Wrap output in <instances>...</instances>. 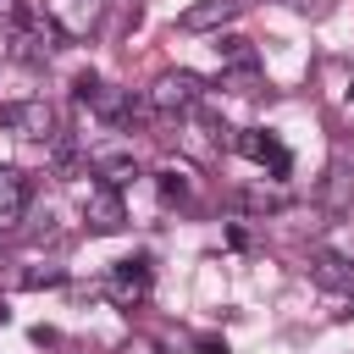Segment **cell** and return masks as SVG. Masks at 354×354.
Here are the masks:
<instances>
[{
  "instance_id": "11",
  "label": "cell",
  "mask_w": 354,
  "mask_h": 354,
  "mask_svg": "<svg viewBox=\"0 0 354 354\" xmlns=\"http://www.w3.org/2000/svg\"><path fill=\"white\" fill-rule=\"evenodd\" d=\"M155 183H160V194L177 199V205H188V194H194V171H188V166H160Z\"/></svg>"
},
{
  "instance_id": "24",
  "label": "cell",
  "mask_w": 354,
  "mask_h": 354,
  "mask_svg": "<svg viewBox=\"0 0 354 354\" xmlns=\"http://www.w3.org/2000/svg\"><path fill=\"white\" fill-rule=\"evenodd\" d=\"M348 100H354V88H348Z\"/></svg>"
},
{
  "instance_id": "17",
  "label": "cell",
  "mask_w": 354,
  "mask_h": 354,
  "mask_svg": "<svg viewBox=\"0 0 354 354\" xmlns=\"http://www.w3.org/2000/svg\"><path fill=\"white\" fill-rule=\"evenodd\" d=\"M94 94H100V72H77L72 77V100H88L94 105Z\"/></svg>"
},
{
  "instance_id": "9",
  "label": "cell",
  "mask_w": 354,
  "mask_h": 354,
  "mask_svg": "<svg viewBox=\"0 0 354 354\" xmlns=\"http://www.w3.org/2000/svg\"><path fill=\"white\" fill-rule=\"evenodd\" d=\"M315 199H321L326 210H348V205H354V171H348V166H332Z\"/></svg>"
},
{
  "instance_id": "19",
  "label": "cell",
  "mask_w": 354,
  "mask_h": 354,
  "mask_svg": "<svg viewBox=\"0 0 354 354\" xmlns=\"http://www.w3.org/2000/svg\"><path fill=\"white\" fill-rule=\"evenodd\" d=\"M122 354H160V343H155V337H144V332H133V337L122 343Z\"/></svg>"
},
{
  "instance_id": "14",
  "label": "cell",
  "mask_w": 354,
  "mask_h": 354,
  "mask_svg": "<svg viewBox=\"0 0 354 354\" xmlns=\"http://www.w3.org/2000/svg\"><path fill=\"white\" fill-rule=\"evenodd\" d=\"M221 88H232V94H260L266 77H260V66H232V72H221Z\"/></svg>"
},
{
  "instance_id": "4",
  "label": "cell",
  "mask_w": 354,
  "mask_h": 354,
  "mask_svg": "<svg viewBox=\"0 0 354 354\" xmlns=\"http://www.w3.org/2000/svg\"><path fill=\"white\" fill-rule=\"evenodd\" d=\"M238 155H249V160H260V166H271L277 177H288V149L277 144V133H266V127H243L238 133Z\"/></svg>"
},
{
  "instance_id": "1",
  "label": "cell",
  "mask_w": 354,
  "mask_h": 354,
  "mask_svg": "<svg viewBox=\"0 0 354 354\" xmlns=\"http://www.w3.org/2000/svg\"><path fill=\"white\" fill-rule=\"evenodd\" d=\"M144 100H149V111H160V116H194V111L205 105V83H199L194 72H160Z\"/></svg>"
},
{
  "instance_id": "6",
  "label": "cell",
  "mask_w": 354,
  "mask_h": 354,
  "mask_svg": "<svg viewBox=\"0 0 354 354\" xmlns=\"http://www.w3.org/2000/svg\"><path fill=\"white\" fill-rule=\"evenodd\" d=\"M238 11H243V0H194V6L177 17V28H183V33H210V28H227Z\"/></svg>"
},
{
  "instance_id": "20",
  "label": "cell",
  "mask_w": 354,
  "mask_h": 354,
  "mask_svg": "<svg viewBox=\"0 0 354 354\" xmlns=\"http://www.w3.org/2000/svg\"><path fill=\"white\" fill-rule=\"evenodd\" d=\"M17 17H22V0H0V28H17Z\"/></svg>"
},
{
  "instance_id": "12",
  "label": "cell",
  "mask_w": 354,
  "mask_h": 354,
  "mask_svg": "<svg viewBox=\"0 0 354 354\" xmlns=\"http://www.w3.org/2000/svg\"><path fill=\"white\" fill-rule=\"evenodd\" d=\"M216 55L227 61V72H232V66H260V55H254V44H249V39H238V33H227V39H216Z\"/></svg>"
},
{
  "instance_id": "8",
  "label": "cell",
  "mask_w": 354,
  "mask_h": 354,
  "mask_svg": "<svg viewBox=\"0 0 354 354\" xmlns=\"http://www.w3.org/2000/svg\"><path fill=\"white\" fill-rule=\"evenodd\" d=\"M94 177H100V188H116V194H122V188L138 177V160H133V155H116V149H111V155H94Z\"/></svg>"
},
{
  "instance_id": "22",
  "label": "cell",
  "mask_w": 354,
  "mask_h": 354,
  "mask_svg": "<svg viewBox=\"0 0 354 354\" xmlns=\"http://www.w3.org/2000/svg\"><path fill=\"white\" fill-rule=\"evenodd\" d=\"M33 343H39V348H55L61 332H55V326H33Z\"/></svg>"
},
{
  "instance_id": "2",
  "label": "cell",
  "mask_w": 354,
  "mask_h": 354,
  "mask_svg": "<svg viewBox=\"0 0 354 354\" xmlns=\"http://www.w3.org/2000/svg\"><path fill=\"white\" fill-rule=\"evenodd\" d=\"M83 216H88V227L94 232H122L127 227V205H122V194L116 188H83Z\"/></svg>"
},
{
  "instance_id": "16",
  "label": "cell",
  "mask_w": 354,
  "mask_h": 354,
  "mask_svg": "<svg viewBox=\"0 0 354 354\" xmlns=\"http://www.w3.org/2000/svg\"><path fill=\"white\" fill-rule=\"evenodd\" d=\"M22 238V210H0V249H11Z\"/></svg>"
},
{
  "instance_id": "21",
  "label": "cell",
  "mask_w": 354,
  "mask_h": 354,
  "mask_svg": "<svg viewBox=\"0 0 354 354\" xmlns=\"http://www.w3.org/2000/svg\"><path fill=\"white\" fill-rule=\"evenodd\" d=\"M227 243H232V249H249V227L232 221V227H227Z\"/></svg>"
},
{
  "instance_id": "23",
  "label": "cell",
  "mask_w": 354,
  "mask_h": 354,
  "mask_svg": "<svg viewBox=\"0 0 354 354\" xmlns=\"http://www.w3.org/2000/svg\"><path fill=\"white\" fill-rule=\"evenodd\" d=\"M348 310H354V293H348ZM348 310H343V315H348Z\"/></svg>"
},
{
  "instance_id": "13",
  "label": "cell",
  "mask_w": 354,
  "mask_h": 354,
  "mask_svg": "<svg viewBox=\"0 0 354 354\" xmlns=\"http://www.w3.org/2000/svg\"><path fill=\"white\" fill-rule=\"evenodd\" d=\"M232 205H243V210H282L288 194H282V188H238Z\"/></svg>"
},
{
  "instance_id": "3",
  "label": "cell",
  "mask_w": 354,
  "mask_h": 354,
  "mask_svg": "<svg viewBox=\"0 0 354 354\" xmlns=\"http://www.w3.org/2000/svg\"><path fill=\"white\" fill-rule=\"evenodd\" d=\"M0 127L22 133V138H50L55 127V111L44 100H17V105H0Z\"/></svg>"
},
{
  "instance_id": "5",
  "label": "cell",
  "mask_w": 354,
  "mask_h": 354,
  "mask_svg": "<svg viewBox=\"0 0 354 354\" xmlns=\"http://www.w3.org/2000/svg\"><path fill=\"white\" fill-rule=\"evenodd\" d=\"M105 293H111V304L133 310V304L149 293V260H122V266H116V277L105 282Z\"/></svg>"
},
{
  "instance_id": "18",
  "label": "cell",
  "mask_w": 354,
  "mask_h": 354,
  "mask_svg": "<svg viewBox=\"0 0 354 354\" xmlns=\"http://www.w3.org/2000/svg\"><path fill=\"white\" fill-rule=\"evenodd\" d=\"M194 354H232V348H227V337L205 332V337H194Z\"/></svg>"
},
{
  "instance_id": "7",
  "label": "cell",
  "mask_w": 354,
  "mask_h": 354,
  "mask_svg": "<svg viewBox=\"0 0 354 354\" xmlns=\"http://www.w3.org/2000/svg\"><path fill=\"white\" fill-rule=\"evenodd\" d=\"M310 277L332 293H354V260L348 254H332V249H315L310 254Z\"/></svg>"
},
{
  "instance_id": "10",
  "label": "cell",
  "mask_w": 354,
  "mask_h": 354,
  "mask_svg": "<svg viewBox=\"0 0 354 354\" xmlns=\"http://www.w3.org/2000/svg\"><path fill=\"white\" fill-rule=\"evenodd\" d=\"M28 194H33V183L17 166H0V210H28Z\"/></svg>"
},
{
  "instance_id": "15",
  "label": "cell",
  "mask_w": 354,
  "mask_h": 354,
  "mask_svg": "<svg viewBox=\"0 0 354 354\" xmlns=\"http://www.w3.org/2000/svg\"><path fill=\"white\" fill-rule=\"evenodd\" d=\"M61 282H66V271H61V266H39V271H28V277H22V288H61Z\"/></svg>"
}]
</instances>
